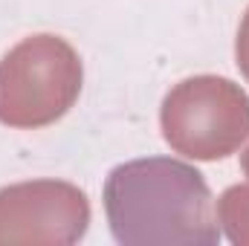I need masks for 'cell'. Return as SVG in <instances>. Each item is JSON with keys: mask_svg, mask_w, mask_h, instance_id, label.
Masks as SVG:
<instances>
[{"mask_svg": "<svg viewBox=\"0 0 249 246\" xmlns=\"http://www.w3.org/2000/svg\"><path fill=\"white\" fill-rule=\"evenodd\" d=\"M105 211L122 246H212L220 238L203 174L171 157L113 168L105 183Z\"/></svg>", "mask_w": 249, "mask_h": 246, "instance_id": "obj_1", "label": "cell"}, {"mask_svg": "<svg viewBox=\"0 0 249 246\" xmlns=\"http://www.w3.org/2000/svg\"><path fill=\"white\" fill-rule=\"evenodd\" d=\"M217 223L226 238L238 246H249V185H232L217 200Z\"/></svg>", "mask_w": 249, "mask_h": 246, "instance_id": "obj_5", "label": "cell"}, {"mask_svg": "<svg viewBox=\"0 0 249 246\" xmlns=\"http://www.w3.org/2000/svg\"><path fill=\"white\" fill-rule=\"evenodd\" d=\"M241 165H244V171H247V177H249V148L244 151V157H241Z\"/></svg>", "mask_w": 249, "mask_h": 246, "instance_id": "obj_7", "label": "cell"}, {"mask_svg": "<svg viewBox=\"0 0 249 246\" xmlns=\"http://www.w3.org/2000/svg\"><path fill=\"white\" fill-rule=\"evenodd\" d=\"M90 223L87 194L72 183L35 180L0 188V246H70Z\"/></svg>", "mask_w": 249, "mask_h": 246, "instance_id": "obj_4", "label": "cell"}, {"mask_svg": "<svg viewBox=\"0 0 249 246\" xmlns=\"http://www.w3.org/2000/svg\"><path fill=\"white\" fill-rule=\"evenodd\" d=\"M78 53L58 35H32L0 61V122L44 127L58 122L81 93Z\"/></svg>", "mask_w": 249, "mask_h": 246, "instance_id": "obj_2", "label": "cell"}, {"mask_svg": "<svg viewBox=\"0 0 249 246\" xmlns=\"http://www.w3.org/2000/svg\"><path fill=\"white\" fill-rule=\"evenodd\" d=\"M160 124L177 154L214 162L235 154L249 136V96L229 78L194 75L165 96Z\"/></svg>", "mask_w": 249, "mask_h": 246, "instance_id": "obj_3", "label": "cell"}, {"mask_svg": "<svg viewBox=\"0 0 249 246\" xmlns=\"http://www.w3.org/2000/svg\"><path fill=\"white\" fill-rule=\"evenodd\" d=\"M235 55H238V67L244 72V78L249 81V9L241 20V29H238V41H235Z\"/></svg>", "mask_w": 249, "mask_h": 246, "instance_id": "obj_6", "label": "cell"}]
</instances>
